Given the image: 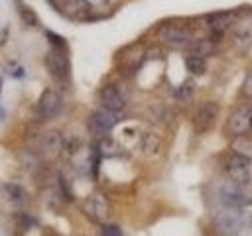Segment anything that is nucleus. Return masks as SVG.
Masks as SVG:
<instances>
[{"mask_svg":"<svg viewBox=\"0 0 252 236\" xmlns=\"http://www.w3.org/2000/svg\"><path fill=\"white\" fill-rule=\"evenodd\" d=\"M222 171L226 173L228 181H234L246 187L252 181V159L248 155L230 151L222 157Z\"/></svg>","mask_w":252,"mask_h":236,"instance_id":"f257e3e1","label":"nucleus"},{"mask_svg":"<svg viewBox=\"0 0 252 236\" xmlns=\"http://www.w3.org/2000/svg\"><path fill=\"white\" fill-rule=\"evenodd\" d=\"M250 120H252V108L242 104L230 112V116L224 122V134L230 138H240L246 132H250Z\"/></svg>","mask_w":252,"mask_h":236,"instance_id":"f03ea898","label":"nucleus"},{"mask_svg":"<svg viewBox=\"0 0 252 236\" xmlns=\"http://www.w3.org/2000/svg\"><path fill=\"white\" fill-rule=\"evenodd\" d=\"M219 110H220V106L215 100L201 102L197 106V110L193 112V128H195V132H199V134L209 132L215 126L217 118H219Z\"/></svg>","mask_w":252,"mask_h":236,"instance_id":"7ed1b4c3","label":"nucleus"},{"mask_svg":"<svg viewBox=\"0 0 252 236\" xmlns=\"http://www.w3.org/2000/svg\"><path fill=\"white\" fill-rule=\"evenodd\" d=\"M45 69L47 73L55 79V81H67L69 75H71V65H69V57L63 49H51L47 55H45Z\"/></svg>","mask_w":252,"mask_h":236,"instance_id":"20e7f679","label":"nucleus"},{"mask_svg":"<svg viewBox=\"0 0 252 236\" xmlns=\"http://www.w3.org/2000/svg\"><path fill=\"white\" fill-rule=\"evenodd\" d=\"M116 120H118V114H114V112H110L106 108H98V110H94L89 116L87 126H89V130H91L93 136L104 138L106 134H110V130L114 128Z\"/></svg>","mask_w":252,"mask_h":236,"instance_id":"39448f33","label":"nucleus"},{"mask_svg":"<svg viewBox=\"0 0 252 236\" xmlns=\"http://www.w3.org/2000/svg\"><path fill=\"white\" fill-rule=\"evenodd\" d=\"M65 138L59 130H47L41 138H39V155L47 161H53L61 155L63 148H65Z\"/></svg>","mask_w":252,"mask_h":236,"instance_id":"423d86ee","label":"nucleus"},{"mask_svg":"<svg viewBox=\"0 0 252 236\" xmlns=\"http://www.w3.org/2000/svg\"><path fill=\"white\" fill-rule=\"evenodd\" d=\"M219 199H220L222 206H228V208H240L248 201L246 193H244V185H238L234 181H226V183L220 185Z\"/></svg>","mask_w":252,"mask_h":236,"instance_id":"0eeeda50","label":"nucleus"},{"mask_svg":"<svg viewBox=\"0 0 252 236\" xmlns=\"http://www.w3.org/2000/svg\"><path fill=\"white\" fill-rule=\"evenodd\" d=\"M98 100H100V108H106L114 114H120L124 104H126V94L118 85H106L100 90Z\"/></svg>","mask_w":252,"mask_h":236,"instance_id":"6e6552de","label":"nucleus"},{"mask_svg":"<svg viewBox=\"0 0 252 236\" xmlns=\"http://www.w3.org/2000/svg\"><path fill=\"white\" fill-rule=\"evenodd\" d=\"M37 114L41 120H51L53 116L59 114L61 110V96L55 88H45L37 100V106H35Z\"/></svg>","mask_w":252,"mask_h":236,"instance_id":"1a4fd4ad","label":"nucleus"},{"mask_svg":"<svg viewBox=\"0 0 252 236\" xmlns=\"http://www.w3.org/2000/svg\"><path fill=\"white\" fill-rule=\"evenodd\" d=\"M161 41L171 49H185L193 43V37H191L189 30L179 28V26H171V28H165L161 31Z\"/></svg>","mask_w":252,"mask_h":236,"instance_id":"9d476101","label":"nucleus"},{"mask_svg":"<svg viewBox=\"0 0 252 236\" xmlns=\"http://www.w3.org/2000/svg\"><path fill=\"white\" fill-rule=\"evenodd\" d=\"M83 210L87 212V216H91L94 222H104L108 218V212H110V205L108 201L96 193V195H91L85 203H83Z\"/></svg>","mask_w":252,"mask_h":236,"instance_id":"9b49d317","label":"nucleus"},{"mask_svg":"<svg viewBox=\"0 0 252 236\" xmlns=\"http://www.w3.org/2000/svg\"><path fill=\"white\" fill-rule=\"evenodd\" d=\"M230 31H232V37H234V41L238 45L250 47L252 45V14L236 18L232 28H230Z\"/></svg>","mask_w":252,"mask_h":236,"instance_id":"f8f14e48","label":"nucleus"},{"mask_svg":"<svg viewBox=\"0 0 252 236\" xmlns=\"http://www.w3.org/2000/svg\"><path fill=\"white\" fill-rule=\"evenodd\" d=\"M234 20H236V18H234L230 12L211 14V16L207 18V22H209V28H211V31H213V37H220L226 30H230L232 24H234Z\"/></svg>","mask_w":252,"mask_h":236,"instance_id":"ddd939ff","label":"nucleus"},{"mask_svg":"<svg viewBox=\"0 0 252 236\" xmlns=\"http://www.w3.org/2000/svg\"><path fill=\"white\" fill-rule=\"evenodd\" d=\"M142 149H144V153H146L148 157H156V155L159 153V149H161L159 138H158L156 134L148 132V134L142 138Z\"/></svg>","mask_w":252,"mask_h":236,"instance_id":"4468645a","label":"nucleus"},{"mask_svg":"<svg viewBox=\"0 0 252 236\" xmlns=\"http://www.w3.org/2000/svg\"><path fill=\"white\" fill-rule=\"evenodd\" d=\"M213 47H215V43H213L211 39H199V41H193V43L189 45V53L205 59L207 55L213 53Z\"/></svg>","mask_w":252,"mask_h":236,"instance_id":"2eb2a0df","label":"nucleus"},{"mask_svg":"<svg viewBox=\"0 0 252 236\" xmlns=\"http://www.w3.org/2000/svg\"><path fill=\"white\" fill-rule=\"evenodd\" d=\"M185 67H187V71L191 73V75H195V77H199V75H203L205 73V69H207V63H205V59L203 57H197V55H187V59H185Z\"/></svg>","mask_w":252,"mask_h":236,"instance_id":"dca6fc26","label":"nucleus"},{"mask_svg":"<svg viewBox=\"0 0 252 236\" xmlns=\"http://www.w3.org/2000/svg\"><path fill=\"white\" fill-rule=\"evenodd\" d=\"M240 90H242V94H244V96L252 98V69L246 73V77H244V81H242Z\"/></svg>","mask_w":252,"mask_h":236,"instance_id":"f3484780","label":"nucleus"},{"mask_svg":"<svg viewBox=\"0 0 252 236\" xmlns=\"http://www.w3.org/2000/svg\"><path fill=\"white\" fill-rule=\"evenodd\" d=\"M100 236H122V230L116 224H102Z\"/></svg>","mask_w":252,"mask_h":236,"instance_id":"a211bd4d","label":"nucleus"},{"mask_svg":"<svg viewBox=\"0 0 252 236\" xmlns=\"http://www.w3.org/2000/svg\"><path fill=\"white\" fill-rule=\"evenodd\" d=\"M45 236H57V234H51V232H49V234H45Z\"/></svg>","mask_w":252,"mask_h":236,"instance_id":"6ab92c4d","label":"nucleus"},{"mask_svg":"<svg viewBox=\"0 0 252 236\" xmlns=\"http://www.w3.org/2000/svg\"><path fill=\"white\" fill-rule=\"evenodd\" d=\"M250 132H252V120H250Z\"/></svg>","mask_w":252,"mask_h":236,"instance_id":"aec40b11","label":"nucleus"}]
</instances>
